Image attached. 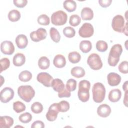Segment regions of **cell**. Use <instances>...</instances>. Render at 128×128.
Masks as SVG:
<instances>
[{
    "label": "cell",
    "mask_w": 128,
    "mask_h": 128,
    "mask_svg": "<svg viewBox=\"0 0 128 128\" xmlns=\"http://www.w3.org/2000/svg\"><path fill=\"white\" fill-rule=\"evenodd\" d=\"M122 52V48L120 44H116L112 47L108 60V64L110 66H115L118 64Z\"/></svg>",
    "instance_id": "obj_1"
},
{
    "label": "cell",
    "mask_w": 128,
    "mask_h": 128,
    "mask_svg": "<svg viewBox=\"0 0 128 128\" xmlns=\"http://www.w3.org/2000/svg\"><path fill=\"white\" fill-rule=\"evenodd\" d=\"M90 83L87 80H82L78 84V96L79 100L82 102H86L90 98L89 90Z\"/></svg>",
    "instance_id": "obj_2"
},
{
    "label": "cell",
    "mask_w": 128,
    "mask_h": 128,
    "mask_svg": "<svg viewBox=\"0 0 128 128\" xmlns=\"http://www.w3.org/2000/svg\"><path fill=\"white\" fill-rule=\"evenodd\" d=\"M92 98L96 103L102 102L106 96V88L104 85L100 82L95 83L92 88Z\"/></svg>",
    "instance_id": "obj_3"
},
{
    "label": "cell",
    "mask_w": 128,
    "mask_h": 128,
    "mask_svg": "<svg viewBox=\"0 0 128 128\" xmlns=\"http://www.w3.org/2000/svg\"><path fill=\"white\" fill-rule=\"evenodd\" d=\"M18 96L24 101L29 102L35 95V91L30 85L20 86L18 88Z\"/></svg>",
    "instance_id": "obj_4"
},
{
    "label": "cell",
    "mask_w": 128,
    "mask_h": 128,
    "mask_svg": "<svg viewBox=\"0 0 128 128\" xmlns=\"http://www.w3.org/2000/svg\"><path fill=\"white\" fill-rule=\"evenodd\" d=\"M67 14L63 10H58L54 12L51 16L52 24L55 26H62L67 21Z\"/></svg>",
    "instance_id": "obj_5"
},
{
    "label": "cell",
    "mask_w": 128,
    "mask_h": 128,
    "mask_svg": "<svg viewBox=\"0 0 128 128\" xmlns=\"http://www.w3.org/2000/svg\"><path fill=\"white\" fill-rule=\"evenodd\" d=\"M87 64L94 70H98L102 66V62L99 55L93 53L90 54L87 59Z\"/></svg>",
    "instance_id": "obj_6"
},
{
    "label": "cell",
    "mask_w": 128,
    "mask_h": 128,
    "mask_svg": "<svg viewBox=\"0 0 128 128\" xmlns=\"http://www.w3.org/2000/svg\"><path fill=\"white\" fill-rule=\"evenodd\" d=\"M124 26V19L122 15L118 14L114 17L112 20V26L115 32H122Z\"/></svg>",
    "instance_id": "obj_7"
},
{
    "label": "cell",
    "mask_w": 128,
    "mask_h": 128,
    "mask_svg": "<svg viewBox=\"0 0 128 128\" xmlns=\"http://www.w3.org/2000/svg\"><path fill=\"white\" fill-rule=\"evenodd\" d=\"M94 32V29L92 24L88 22L84 23L78 30V34L82 38H90Z\"/></svg>",
    "instance_id": "obj_8"
},
{
    "label": "cell",
    "mask_w": 128,
    "mask_h": 128,
    "mask_svg": "<svg viewBox=\"0 0 128 128\" xmlns=\"http://www.w3.org/2000/svg\"><path fill=\"white\" fill-rule=\"evenodd\" d=\"M47 36L46 30L45 28H40L36 31H33L30 33L31 40L34 42H38L45 39Z\"/></svg>",
    "instance_id": "obj_9"
},
{
    "label": "cell",
    "mask_w": 128,
    "mask_h": 128,
    "mask_svg": "<svg viewBox=\"0 0 128 128\" xmlns=\"http://www.w3.org/2000/svg\"><path fill=\"white\" fill-rule=\"evenodd\" d=\"M14 90L10 87L4 88L0 94V100L3 103H7L13 98L14 96Z\"/></svg>",
    "instance_id": "obj_10"
},
{
    "label": "cell",
    "mask_w": 128,
    "mask_h": 128,
    "mask_svg": "<svg viewBox=\"0 0 128 128\" xmlns=\"http://www.w3.org/2000/svg\"><path fill=\"white\" fill-rule=\"evenodd\" d=\"M59 112L58 103H54L48 108V111L46 114V118L50 122L54 121L57 117Z\"/></svg>",
    "instance_id": "obj_11"
},
{
    "label": "cell",
    "mask_w": 128,
    "mask_h": 128,
    "mask_svg": "<svg viewBox=\"0 0 128 128\" xmlns=\"http://www.w3.org/2000/svg\"><path fill=\"white\" fill-rule=\"evenodd\" d=\"M37 80L46 87H50L54 80L52 77L48 73L42 72L39 73L36 76Z\"/></svg>",
    "instance_id": "obj_12"
},
{
    "label": "cell",
    "mask_w": 128,
    "mask_h": 128,
    "mask_svg": "<svg viewBox=\"0 0 128 128\" xmlns=\"http://www.w3.org/2000/svg\"><path fill=\"white\" fill-rule=\"evenodd\" d=\"M0 50L4 54L11 55L14 52V45L10 41H3L0 44Z\"/></svg>",
    "instance_id": "obj_13"
},
{
    "label": "cell",
    "mask_w": 128,
    "mask_h": 128,
    "mask_svg": "<svg viewBox=\"0 0 128 128\" xmlns=\"http://www.w3.org/2000/svg\"><path fill=\"white\" fill-rule=\"evenodd\" d=\"M108 84L112 86H116L119 84L121 82L120 76L115 72H110L107 76Z\"/></svg>",
    "instance_id": "obj_14"
},
{
    "label": "cell",
    "mask_w": 128,
    "mask_h": 128,
    "mask_svg": "<svg viewBox=\"0 0 128 128\" xmlns=\"http://www.w3.org/2000/svg\"><path fill=\"white\" fill-rule=\"evenodd\" d=\"M111 113L110 107L106 104L100 105L97 108L98 114L102 118H106Z\"/></svg>",
    "instance_id": "obj_15"
},
{
    "label": "cell",
    "mask_w": 128,
    "mask_h": 128,
    "mask_svg": "<svg viewBox=\"0 0 128 128\" xmlns=\"http://www.w3.org/2000/svg\"><path fill=\"white\" fill-rule=\"evenodd\" d=\"M16 44L18 48L23 49L26 48L28 44V40L26 36L23 34H18L16 38Z\"/></svg>",
    "instance_id": "obj_16"
},
{
    "label": "cell",
    "mask_w": 128,
    "mask_h": 128,
    "mask_svg": "<svg viewBox=\"0 0 128 128\" xmlns=\"http://www.w3.org/2000/svg\"><path fill=\"white\" fill-rule=\"evenodd\" d=\"M14 119L9 116H1L0 118V127L1 128H10L14 124Z\"/></svg>",
    "instance_id": "obj_17"
},
{
    "label": "cell",
    "mask_w": 128,
    "mask_h": 128,
    "mask_svg": "<svg viewBox=\"0 0 128 128\" xmlns=\"http://www.w3.org/2000/svg\"><path fill=\"white\" fill-rule=\"evenodd\" d=\"M122 96V92L118 88H115L111 90L108 96V100L112 102H118Z\"/></svg>",
    "instance_id": "obj_18"
},
{
    "label": "cell",
    "mask_w": 128,
    "mask_h": 128,
    "mask_svg": "<svg viewBox=\"0 0 128 128\" xmlns=\"http://www.w3.org/2000/svg\"><path fill=\"white\" fill-rule=\"evenodd\" d=\"M53 64L57 68H62L64 67L66 64L65 57L60 54H56L54 58Z\"/></svg>",
    "instance_id": "obj_19"
},
{
    "label": "cell",
    "mask_w": 128,
    "mask_h": 128,
    "mask_svg": "<svg viewBox=\"0 0 128 128\" xmlns=\"http://www.w3.org/2000/svg\"><path fill=\"white\" fill-rule=\"evenodd\" d=\"M26 62V57L22 53L16 54L13 58V64L16 66H20L24 65Z\"/></svg>",
    "instance_id": "obj_20"
},
{
    "label": "cell",
    "mask_w": 128,
    "mask_h": 128,
    "mask_svg": "<svg viewBox=\"0 0 128 128\" xmlns=\"http://www.w3.org/2000/svg\"><path fill=\"white\" fill-rule=\"evenodd\" d=\"M80 15L83 20H90L94 17V12L90 8L88 7H85L82 9Z\"/></svg>",
    "instance_id": "obj_21"
},
{
    "label": "cell",
    "mask_w": 128,
    "mask_h": 128,
    "mask_svg": "<svg viewBox=\"0 0 128 128\" xmlns=\"http://www.w3.org/2000/svg\"><path fill=\"white\" fill-rule=\"evenodd\" d=\"M51 86L54 91L58 92L62 90L65 87L63 82L60 78L54 79L52 81Z\"/></svg>",
    "instance_id": "obj_22"
},
{
    "label": "cell",
    "mask_w": 128,
    "mask_h": 128,
    "mask_svg": "<svg viewBox=\"0 0 128 128\" xmlns=\"http://www.w3.org/2000/svg\"><path fill=\"white\" fill-rule=\"evenodd\" d=\"M70 74L72 76L76 78H80L83 77L85 75L84 70L80 66H74L70 70Z\"/></svg>",
    "instance_id": "obj_23"
},
{
    "label": "cell",
    "mask_w": 128,
    "mask_h": 128,
    "mask_svg": "<svg viewBox=\"0 0 128 128\" xmlns=\"http://www.w3.org/2000/svg\"><path fill=\"white\" fill-rule=\"evenodd\" d=\"M80 50L84 53H88L92 48V44L89 40H82L79 44Z\"/></svg>",
    "instance_id": "obj_24"
},
{
    "label": "cell",
    "mask_w": 128,
    "mask_h": 128,
    "mask_svg": "<svg viewBox=\"0 0 128 128\" xmlns=\"http://www.w3.org/2000/svg\"><path fill=\"white\" fill-rule=\"evenodd\" d=\"M64 8L68 12L74 11L76 8V2L72 0H66L63 3Z\"/></svg>",
    "instance_id": "obj_25"
},
{
    "label": "cell",
    "mask_w": 128,
    "mask_h": 128,
    "mask_svg": "<svg viewBox=\"0 0 128 128\" xmlns=\"http://www.w3.org/2000/svg\"><path fill=\"white\" fill-rule=\"evenodd\" d=\"M50 65V61L46 56L40 57L38 60V67L42 70H46L48 68Z\"/></svg>",
    "instance_id": "obj_26"
},
{
    "label": "cell",
    "mask_w": 128,
    "mask_h": 128,
    "mask_svg": "<svg viewBox=\"0 0 128 128\" xmlns=\"http://www.w3.org/2000/svg\"><path fill=\"white\" fill-rule=\"evenodd\" d=\"M8 20L12 22L18 21L20 18V13L17 10H12L8 14Z\"/></svg>",
    "instance_id": "obj_27"
},
{
    "label": "cell",
    "mask_w": 128,
    "mask_h": 128,
    "mask_svg": "<svg viewBox=\"0 0 128 128\" xmlns=\"http://www.w3.org/2000/svg\"><path fill=\"white\" fill-rule=\"evenodd\" d=\"M32 78V73L27 70H23L20 72L18 75L19 80L23 82H27L30 81Z\"/></svg>",
    "instance_id": "obj_28"
},
{
    "label": "cell",
    "mask_w": 128,
    "mask_h": 128,
    "mask_svg": "<svg viewBox=\"0 0 128 128\" xmlns=\"http://www.w3.org/2000/svg\"><path fill=\"white\" fill-rule=\"evenodd\" d=\"M68 58L69 61L72 64H76L78 62L81 58L80 54L76 51L70 52L68 54Z\"/></svg>",
    "instance_id": "obj_29"
},
{
    "label": "cell",
    "mask_w": 128,
    "mask_h": 128,
    "mask_svg": "<svg viewBox=\"0 0 128 128\" xmlns=\"http://www.w3.org/2000/svg\"><path fill=\"white\" fill-rule=\"evenodd\" d=\"M50 34L52 40L54 42L58 43L60 42V36L57 29L54 27L51 28L50 30Z\"/></svg>",
    "instance_id": "obj_30"
},
{
    "label": "cell",
    "mask_w": 128,
    "mask_h": 128,
    "mask_svg": "<svg viewBox=\"0 0 128 128\" xmlns=\"http://www.w3.org/2000/svg\"><path fill=\"white\" fill-rule=\"evenodd\" d=\"M25 104L20 101H16L13 103V109L16 113H20L26 110Z\"/></svg>",
    "instance_id": "obj_31"
},
{
    "label": "cell",
    "mask_w": 128,
    "mask_h": 128,
    "mask_svg": "<svg viewBox=\"0 0 128 128\" xmlns=\"http://www.w3.org/2000/svg\"><path fill=\"white\" fill-rule=\"evenodd\" d=\"M31 110L34 114H40L42 112L43 110V106L42 104L38 102H34L30 107Z\"/></svg>",
    "instance_id": "obj_32"
},
{
    "label": "cell",
    "mask_w": 128,
    "mask_h": 128,
    "mask_svg": "<svg viewBox=\"0 0 128 128\" xmlns=\"http://www.w3.org/2000/svg\"><path fill=\"white\" fill-rule=\"evenodd\" d=\"M38 22L42 26H48L50 24V20L49 17L45 14H42L38 16L37 19Z\"/></svg>",
    "instance_id": "obj_33"
},
{
    "label": "cell",
    "mask_w": 128,
    "mask_h": 128,
    "mask_svg": "<svg viewBox=\"0 0 128 128\" xmlns=\"http://www.w3.org/2000/svg\"><path fill=\"white\" fill-rule=\"evenodd\" d=\"M18 119L20 122L24 124H27L30 122L32 120V114L28 112H26L21 114L19 117Z\"/></svg>",
    "instance_id": "obj_34"
},
{
    "label": "cell",
    "mask_w": 128,
    "mask_h": 128,
    "mask_svg": "<svg viewBox=\"0 0 128 128\" xmlns=\"http://www.w3.org/2000/svg\"><path fill=\"white\" fill-rule=\"evenodd\" d=\"M96 50L100 52H104L108 50V46L106 42L104 40H98L96 44Z\"/></svg>",
    "instance_id": "obj_35"
},
{
    "label": "cell",
    "mask_w": 128,
    "mask_h": 128,
    "mask_svg": "<svg viewBox=\"0 0 128 128\" xmlns=\"http://www.w3.org/2000/svg\"><path fill=\"white\" fill-rule=\"evenodd\" d=\"M81 22V18L78 14H72L70 16L69 20L70 25L72 26H76L79 25Z\"/></svg>",
    "instance_id": "obj_36"
},
{
    "label": "cell",
    "mask_w": 128,
    "mask_h": 128,
    "mask_svg": "<svg viewBox=\"0 0 128 128\" xmlns=\"http://www.w3.org/2000/svg\"><path fill=\"white\" fill-rule=\"evenodd\" d=\"M62 32L64 36L68 38H73L76 34V31L71 26L65 27L63 29Z\"/></svg>",
    "instance_id": "obj_37"
},
{
    "label": "cell",
    "mask_w": 128,
    "mask_h": 128,
    "mask_svg": "<svg viewBox=\"0 0 128 128\" xmlns=\"http://www.w3.org/2000/svg\"><path fill=\"white\" fill-rule=\"evenodd\" d=\"M59 112H67L70 109V104L66 100L60 101L58 103Z\"/></svg>",
    "instance_id": "obj_38"
},
{
    "label": "cell",
    "mask_w": 128,
    "mask_h": 128,
    "mask_svg": "<svg viewBox=\"0 0 128 128\" xmlns=\"http://www.w3.org/2000/svg\"><path fill=\"white\" fill-rule=\"evenodd\" d=\"M0 72L8 69L10 66V61L8 58H4L0 60Z\"/></svg>",
    "instance_id": "obj_39"
},
{
    "label": "cell",
    "mask_w": 128,
    "mask_h": 128,
    "mask_svg": "<svg viewBox=\"0 0 128 128\" xmlns=\"http://www.w3.org/2000/svg\"><path fill=\"white\" fill-rule=\"evenodd\" d=\"M76 82L73 78L69 79L66 83V88L70 91L72 92L76 89Z\"/></svg>",
    "instance_id": "obj_40"
},
{
    "label": "cell",
    "mask_w": 128,
    "mask_h": 128,
    "mask_svg": "<svg viewBox=\"0 0 128 128\" xmlns=\"http://www.w3.org/2000/svg\"><path fill=\"white\" fill-rule=\"evenodd\" d=\"M128 62L126 60L122 62L118 66V70L122 74H128Z\"/></svg>",
    "instance_id": "obj_41"
},
{
    "label": "cell",
    "mask_w": 128,
    "mask_h": 128,
    "mask_svg": "<svg viewBox=\"0 0 128 128\" xmlns=\"http://www.w3.org/2000/svg\"><path fill=\"white\" fill-rule=\"evenodd\" d=\"M70 92L65 87L62 90L58 93V96L60 98H69L70 96Z\"/></svg>",
    "instance_id": "obj_42"
},
{
    "label": "cell",
    "mask_w": 128,
    "mask_h": 128,
    "mask_svg": "<svg viewBox=\"0 0 128 128\" xmlns=\"http://www.w3.org/2000/svg\"><path fill=\"white\" fill-rule=\"evenodd\" d=\"M13 2L15 6H16L18 8H22L24 7L27 3L28 0H14L13 1Z\"/></svg>",
    "instance_id": "obj_43"
},
{
    "label": "cell",
    "mask_w": 128,
    "mask_h": 128,
    "mask_svg": "<svg viewBox=\"0 0 128 128\" xmlns=\"http://www.w3.org/2000/svg\"><path fill=\"white\" fill-rule=\"evenodd\" d=\"M44 127V123L40 120H36L34 122L31 126L32 128H43Z\"/></svg>",
    "instance_id": "obj_44"
},
{
    "label": "cell",
    "mask_w": 128,
    "mask_h": 128,
    "mask_svg": "<svg viewBox=\"0 0 128 128\" xmlns=\"http://www.w3.org/2000/svg\"><path fill=\"white\" fill-rule=\"evenodd\" d=\"M112 2V0H99L98 3L102 8H106L109 6Z\"/></svg>",
    "instance_id": "obj_45"
},
{
    "label": "cell",
    "mask_w": 128,
    "mask_h": 128,
    "mask_svg": "<svg viewBox=\"0 0 128 128\" xmlns=\"http://www.w3.org/2000/svg\"><path fill=\"white\" fill-rule=\"evenodd\" d=\"M128 90L125 92V94H124V104L127 106V104H128Z\"/></svg>",
    "instance_id": "obj_46"
},
{
    "label": "cell",
    "mask_w": 128,
    "mask_h": 128,
    "mask_svg": "<svg viewBox=\"0 0 128 128\" xmlns=\"http://www.w3.org/2000/svg\"><path fill=\"white\" fill-rule=\"evenodd\" d=\"M127 26H128V22H126L125 24V26H124V30H123V31H122V32L126 36H128V28H127Z\"/></svg>",
    "instance_id": "obj_47"
},
{
    "label": "cell",
    "mask_w": 128,
    "mask_h": 128,
    "mask_svg": "<svg viewBox=\"0 0 128 128\" xmlns=\"http://www.w3.org/2000/svg\"><path fill=\"white\" fill-rule=\"evenodd\" d=\"M122 88H123V90L125 92L128 90V81H126L122 85Z\"/></svg>",
    "instance_id": "obj_48"
},
{
    "label": "cell",
    "mask_w": 128,
    "mask_h": 128,
    "mask_svg": "<svg viewBox=\"0 0 128 128\" xmlns=\"http://www.w3.org/2000/svg\"><path fill=\"white\" fill-rule=\"evenodd\" d=\"M1 76V79H2V80H2V82H1V84H0V86H1L2 85V84H3V82H2V80H4V79H3V77L2 76Z\"/></svg>",
    "instance_id": "obj_49"
}]
</instances>
